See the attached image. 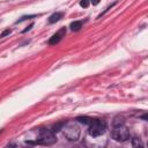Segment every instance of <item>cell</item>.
I'll return each mask as SVG.
<instances>
[{
	"label": "cell",
	"instance_id": "obj_3",
	"mask_svg": "<svg viewBox=\"0 0 148 148\" xmlns=\"http://www.w3.org/2000/svg\"><path fill=\"white\" fill-rule=\"evenodd\" d=\"M106 130V123L102 119H96V120H92L91 124L89 125V134L94 138L96 136H99L102 135Z\"/></svg>",
	"mask_w": 148,
	"mask_h": 148
},
{
	"label": "cell",
	"instance_id": "obj_10",
	"mask_svg": "<svg viewBox=\"0 0 148 148\" xmlns=\"http://www.w3.org/2000/svg\"><path fill=\"white\" fill-rule=\"evenodd\" d=\"M132 146H133V147H142L143 143L141 142V140H140L139 138H133V139H132Z\"/></svg>",
	"mask_w": 148,
	"mask_h": 148
},
{
	"label": "cell",
	"instance_id": "obj_9",
	"mask_svg": "<svg viewBox=\"0 0 148 148\" xmlns=\"http://www.w3.org/2000/svg\"><path fill=\"white\" fill-rule=\"evenodd\" d=\"M124 124H125V121H124V119L121 117H116L113 119V121H112V126L113 127L114 126H120V125H124Z\"/></svg>",
	"mask_w": 148,
	"mask_h": 148
},
{
	"label": "cell",
	"instance_id": "obj_4",
	"mask_svg": "<svg viewBox=\"0 0 148 148\" xmlns=\"http://www.w3.org/2000/svg\"><path fill=\"white\" fill-rule=\"evenodd\" d=\"M111 136H112L113 140H116L118 142H124L127 139H130V132L125 127V125L114 126L113 130L111 131Z\"/></svg>",
	"mask_w": 148,
	"mask_h": 148
},
{
	"label": "cell",
	"instance_id": "obj_13",
	"mask_svg": "<svg viewBox=\"0 0 148 148\" xmlns=\"http://www.w3.org/2000/svg\"><path fill=\"white\" fill-rule=\"evenodd\" d=\"M90 2L95 6V5H98V3H99V0H90Z\"/></svg>",
	"mask_w": 148,
	"mask_h": 148
},
{
	"label": "cell",
	"instance_id": "obj_6",
	"mask_svg": "<svg viewBox=\"0 0 148 148\" xmlns=\"http://www.w3.org/2000/svg\"><path fill=\"white\" fill-rule=\"evenodd\" d=\"M61 17H62V13H59V12H57V13L52 14V15L49 17V22H50V23H54V22H58V21H59Z\"/></svg>",
	"mask_w": 148,
	"mask_h": 148
},
{
	"label": "cell",
	"instance_id": "obj_7",
	"mask_svg": "<svg viewBox=\"0 0 148 148\" xmlns=\"http://www.w3.org/2000/svg\"><path fill=\"white\" fill-rule=\"evenodd\" d=\"M81 27H82V22H81V21H74V22H72L71 25H69L71 30H73V31H77V30H80Z\"/></svg>",
	"mask_w": 148,
	"mask_h": 148
},
{
	"label": "cell",
	"instance_id": "obj_2",
	"mask_svg": "<svg viewBox=\"0 0 148 148\" xmlns=\"http://www.w3.org/2000/svg\"><path fill=\"white\" fill-rule=\"evenodd\" d=\"M54 142H57V138L54 136L53 132L47 130V128H40L39 130V138L36 141V145H53Z\"/></svg>",
	"mask_w": 148,
	"mask_h": 148
},
{
	"label": "cell",
	"instance_id": "obj_5",
	"mask_svg": "<svg viewBox=\"0 0 148 148\" xmlns=\"http://www.w3.org/2000/svg\"><path fill=\"white\" fill-rule=\"evenodd\" d=\"M65 35H66V28H61V29H59L51 38H50V40H49V44L50 45H56V44H58L61 39H62V37H65Z\"/></svg>",
	"mask_w": 148,
	"mask_h": 148
},
{
	"label": "cell",
	"instance_id": "obj_1",
	"mask_svg": "<svg viewBox=\"0 0 148 148\" xmlns=\"http://www.w3.org/2000/svg\"><path fill=\"white\" fill-rule=\"evenodd\" d=\"M61 130H62L64 136L67 140H69V141H77L79 140V136H80V127L76 124H74V123L65 124Z\"/></svg>",
	"mask_w": 148,
	"mask_h": 148
},
{
	"label": "cell",
	"instance_id": "obj_8",
	"mask_svg": "<svg viewBox=\"0 0 148 148\" xmlns=\"http://www.w3.org/2000/svg\"><path fill=\"white\" fill-rule=\"evenodd\" d=\"M76 120H77L79 123H82V124H84V125H88V126H89L94 119H91V118H89V117H79Z\"/></svg>",
	"mask_w": 148,
	"mask_h": 148
},
{
	"label": "cell",
	"instance_id": "obj_12",
	"mask_svg": "<svg viewBox=\"0 0 148 148\" xmlns=\"http://www.w3.org/2000/svg\"><path fill=\"white\" fill-rule=\"evenodd\" d=\"M9 34H10V30H9V29H7V30H5V31L0 35V37H5V36H7V35H9Z\"/></svg>",
	"mask_w": 148,
	"mask_h": 148
},
{
	"label": "cell",
	"instance_id": "obj_11",
	"mask_svg": "<svg viewBox=\"0 0 148 148\" xmlns=\"http://www.w3.org/2000/svg\"><path fill=\"white\" fill-rule=\"evenodd\" d=\"M80 6L83 8H87L89 6V0H81L80 1Z\"/></svg>",
	"mask_w": 148,
	"mask_h": 148
}]
</instances>
